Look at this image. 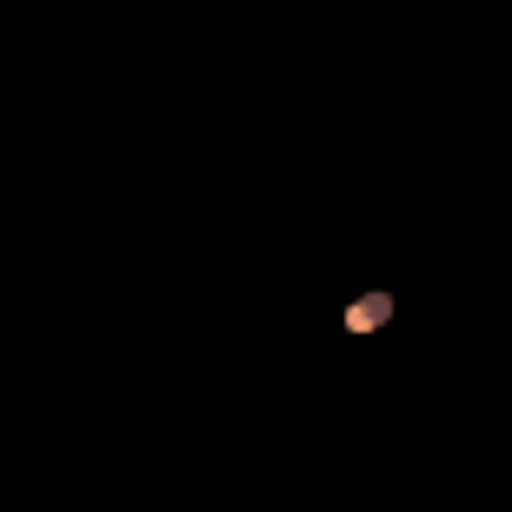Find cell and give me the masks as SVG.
<instances>
[{"label": "cell", "mask_w": 512, "mask_h": 512, "mask_svg": "<svg viewBox=\"0 0 512 512\" xmlns=\"http://www.w3.org/2000/svg\"><path fill=\"white\" fill-rule=\"evenodd\" d=\"M380 320H393V293H366V300L346 313V326H353V333H373Z\"/></svg>", "instance_id": "obj_1"}]
</instances>
